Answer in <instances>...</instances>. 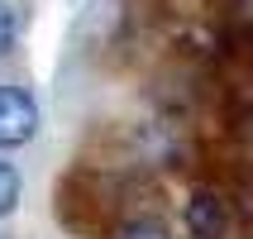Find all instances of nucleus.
Wrapping results in <instances>:
<instances>
[{
  "instance_id": "1",
  "label": "nucleus",
  "mask_w": 253,
  "mask_h": 239,
  "mask_svg": "<svg viewBox=\"0 0 253 239\" xmlns=\"http://www.w3.org/2000/svg\"><path fill=\"white\" fill-rule=\"evenodd\" d=\"M39 134V100L24 86H0V148H19Z\"/></svg>"
},
{
  "instance_id": "2",
  "label": "nucleus",
  "mask_w": 253,
  "mask_h": 239,
  "mask_svg": "<svg viewBox=\"0 0 253 239\" xmlns=\"http://www.w3.org/2000/svg\"><path fill=\"white\" fill-rule=\"evenodd\" d=\"M186 225L196 230V239H215L220 230H225L220 201H215V196H191V206H186Z\"/></svg>"
},
{
  "instance_id": "3",
  "label": "nucleus",
  "mask_w": 253,
  "mask_h": 239,
  "mask_svg": "<svg viewBox=\"0 0 253 239\" xmlns=\"http://www.w3.org/2000/svg\"><path fill=\"white\" fill-rule=\"evenodd\" d=\"M19 196H24V182H19V168L14 163H5L0 158V220L19 206Z\"/></svg>"
},
{
  "instance_id": "4",
  "label": "nucleus",
  "mask_w": 253,
  "mask_h": 239,
  "mask_svg": "<svg viewBox=\"0 0 253 239\" xmlns=\"http://www.w3.org/2000/svg\"><path fill=\"white\" fill-rule=\"evenodd\" d=\"M14 48V10H10V0H0V57Z\"/></svg>"
}]
</instances>
